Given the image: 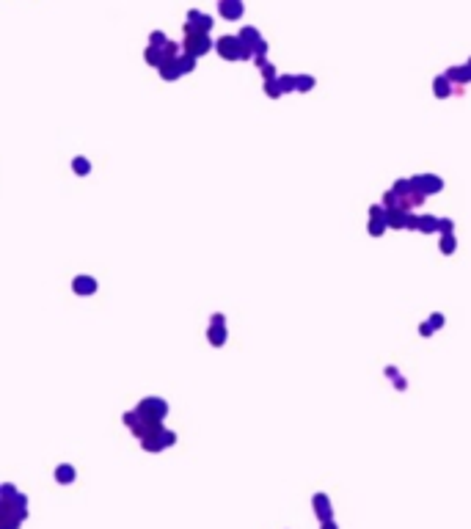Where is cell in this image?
<instances>
[{
  "mask_svg": "<svg viewBox=\"0 0 471 529\" xmlns=\"http://www.w3.org/2000/svg\"><path fill=\"white\" fill-rule=\"evenodd\" d=\"M185 50L187 55H204V52L210 50V39L204 36L201 31H187V39H185Z\"/></svg>",
  "mask_w": 471,
  "mask_h": 529,
  "instance_id": "cell-1",
  "label": "cell"
},
{
  "mask_svg": "<svg viewBox=\"0 0 471 529\" xmlns=\"http://www.w3.org/2000/svg\"><path fill=\"white\" fill-rule=\"evenodd\" d=\"M218 50L223 52V55L226 58H237V55H245V47L243 44H237V39H221V42H218Z\"/></svg>",
  "mask_w": 471,
  "mask_h": 529,
  "instance_id": "cell-2",
  "label": "cell"
},
{
  "mask_svg": "<svg viewBox=\"0 0 471 529\" xmlns=\"http://www.w3.org/2000/svg\"><path fill=\"white\" fill-rule=\"evenodd\" d=\"M221 11H223V17H240V14H243L240 3H234V0H223V3H221Z\"/></svg>",
  "mask_w": 471,
  "mask_h": 529,
  "instance_id": "cell-3",
  "label": "cell"
},
{
  "mask_svg": "<svg viewBox=\"0 0 471 529\" xmlns=\"http://www.w3.org/2000/svg\"><path fill=\"white\" fill-rule=\"evenodd\" d=\"M160 75H163L166 80L176 78V75H179V69H176V61H163V63H160Z\"/></svg>",
  "mask_w": 471,
  "mask_h": 529,
  "instance_id": "cell-4",
  "label": "cell"
},
{
  "mask_svg": "<svg viewBox=\"0 0 471 529\" xmlns=\"http://www.w3.org/2000/svg\"><path fill=\"white\" fill-rule=\"evenodd\" d=\"M146 61H149V63H155V67H160V63H163V52H160V47H149V50H146Z\"/></svg>",
  "mask_w": 471,
  "mask_h": 529,
  "instance_id": "cell-5",
  "label": "cell"
},
{
  "mask_svg": "<svg viewBox=\"0 0 471 529\" xmlns=\"http://www.w3.org/2000/svg\"><path fill=\"white\" fill-rule=\"evenodd\" d=\"M176 69H179V72H190V69H193V55L176 58Z\"/></svg>",
  "mask_w": 471,
  "mask_h": 529,
  "instance_id": "cell-6",
  "label": "cell"
},
{
  "mask_svg": "<svg viewBox=\"0 0 471 529\" xmlns=\"http://www.w3.org/2000/svg\"><path fill=\"white\" fill-rule=\"evenodd\" d=\"M75 290H78V292H91L94 290V281L91 279H78V281H75Z\"/></svg>",
  "mask_w": 471,
  "mask_h": 529,
  "instance_id": "cell-7",
  "label": "cell"
},
{
  "mask_svg": "<svg viewBox=\"0 0 471 529\" xmlns=\"http://www.w3.org/2000/svg\"><path fill=\"white\" fill-rule=\"evenodd\" d=\"M166 44V36L163 33H152V47H163Z\"/></svg>",
  "mask_w": 471,
  "mask_h": 529,
  "instance_id": "cell-8",
  "label": "cell"
},
{
  "mask_svg": "<svg viewBox=\"0 0 471 529\" xmlns=\"http://www.w3.org/2000/svg\"><path fill=\"white\" fill-rule=\"evenodd\" d=\"M58 477H61V480H72V469H61V472H58Z\"/></svg>",
  "mask_w": 471,
  "mask_h": 529,
  "instance_id": "cell-9",
  "label": "cell"
}]
</instances>
